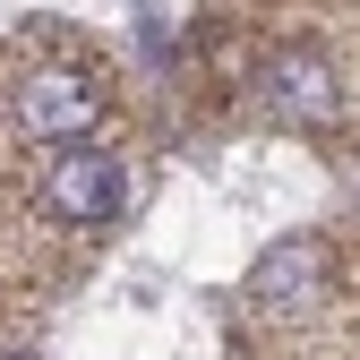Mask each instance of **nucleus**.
<instances>
[{"mask_svg": "<svg viewBox=\"0 0 360 360\" xmlns=\"http://www.w3.org/2000/svg\"><path fill=\"white\" fill-rule=\"evenodd\" d=\"M43 206H52L60 223H112L129 206V163L112 146H60V163L43 172Z\"/></svg>", "mask_w": 360, "mask_h": 360, "instance_id": "1", "label": "nucleus"}, {"mask_svg": "<svg viewBox=\"0 0 360 360\" xmlns=\"http://www.w3.org/2000/svg\"><path fill=\"white\" fill-rule=\"evenodd\" d=\"M18 120L34 129V138H52V146H86L95 120H103V95H95L77 69H34V77L18 86Z\"/></svg>", "mask_w": 360, "mask_h": 360, "instance_id": "2", "label": "nucleus"}, {"mask_svg": "<svg viewBox=\"0 0 360 360\" xmlns=\"http://www.w3.org/2000/svg\"><path fill=\"white\" fill-rule=\"evenodd\" d=\"M257 103L275 112V120H326L335 112V69L318 52H275L257 77Z\"/></svg>", "mask_w": 360, "mask_h": 360, "instance_id": "3", "label": "nucleus"}, {"mask_svg": "<svg viewBox=\"0 0 360 360\" xmlns=\"http://www.w3.org/2000/svg\"><path fill=\"white\" fill-rule=\"evenodd\" d=\"M326 283V240L318 232H292V240H275L257 266H249V300L257 309H292V300H309Z\"/></svg>", "mask_w": 360, "mask_h": 360, "instance_id": "4", "label": "nucleus"}]
</instances>
